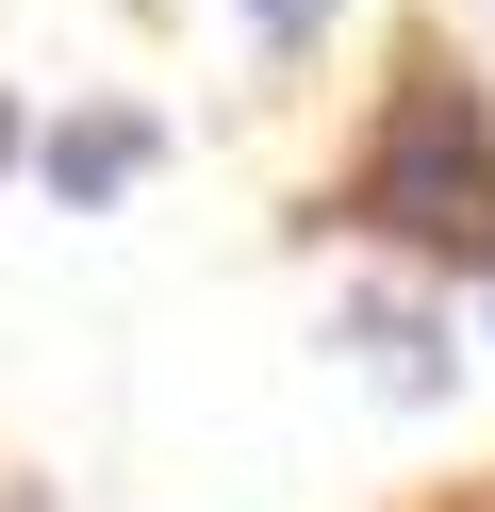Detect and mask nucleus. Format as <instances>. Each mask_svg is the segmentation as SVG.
I'll list each match as a JSON object with an SVG mask.
<instances>
[{
  "label": "nucleus",
  "instance_id": "obj_4",
  "mask_svg": "<svg viewBox=\"0 0 495 512\" xmlns=\"http://www.w3.org/2000/svg\"><path fill=\"white\" fill-rule=\"evenodd\" d=\"M0 166H17V116H0Z\"/></svg>",
  "mask_w": 495,
  "mask_h": 512
},
{
  "label": "nucleus",
  "instance_id": "obj_3",
  "mask_svg": "<svg viewBox=\"0 0 495 512\" xmlns=\"http://www.w3.org/2000/svg\"><path fill=\"white\" fill-rule=\"evenodd\" d=\"M248 17H264V34H281V50H297V34H314V17H330V0H248Z\"/></svg>",
  "mask_w": 495,
  "mask_h": 512
},
{
  "label": "nucleus",
  "instance_id": "obj_2",
  "mask_svg": "<svg viewBox=\"0 0 495 512\" xmlns=\"http://www.w3.org/2000/svg\"><path fill=\"white\" fill-rule=\"evenodd\" d=\"M132 166H149V116H66L50 133V199H116Z\"/></svg>",
  "mask_w": 495,
  "mask_h": 512
},
{
  "label": "nucleus",
  "instance_id": "obj_1",
  "mask_svg": "<svg viewBox=\"0 0 495 512\" xmlns=\"http://www.w3.org/2000/svg\"><path fill=\"white\" fill-rule=\"evenodd\" d=\"M347 215H380L396 248H479V265H495V133H479V100H462L446 67L396 83V116H380V149H363Z\"/></svg>",
  "mask_w": 495,
  "mask_h": 512
}]
</instances>
